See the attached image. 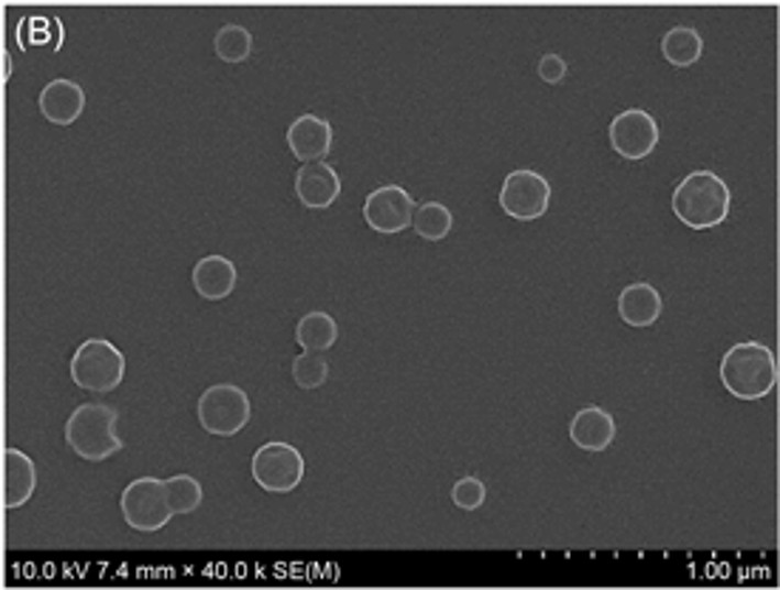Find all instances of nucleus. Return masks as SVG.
<instances>
[{"instance_id":"1","label":"nucleus","mask_w":780,"mask_h":590,"mask_svg":"<svg viewBox=\"0 0 780 590\" xmlns=\"http://www.w3.org/2000/svg\"><path fill=\"white\" fill-rule=\"evenodd\" d=\"M721 383L738 401H760L778 386V358L767 343H733L721 358Z\"/></svg>"},{"instance_id":"2","label":"nucleus","mask_w":780,"mask_h":590,"mask_svg":"<svg viewBox=\"0 0 780 590\" xmlns=\"http://www.w3.org/2000/svg\"><path fill=\"white\" fill-rule=\"evenodd\" d=\"M729 208L733 194L727 182L713 171H693L673 190V214L679 216L681 225L693 230L718 228L721 221H727Z\"/></svg>"},{"instance_id":"3","label":"nucleus","mask_w":780,"mask_h":590,"mask_svg":"<svg viewBox=\"0 0 780 590\" xmlns=\"http://www.w3.org/2000/svg\"><path fill=\"white\" fill-rule=\"evenodd\" d=\"M66 442L88 463L108 460L111 455L122 451V440L117 437V412L106 403L77 406L66 423Z\"/></svg>"},{"instance_id":"4","label":"nucleus","mask_w":780,"mask_h":590,"mask_svg":"<svg viewBox=\"0 0 780 590\" xmlns=\"http://www.w3.org/2000/svg\"><path fill=\"white\" fill-rule=\"evenodd\" d=\"M125 378V356L106 338H88L72 358V381L86 392H111Z\"/></svg>"},{"instance_id":"5","label":"nucleus","mask_w":780,"mask_h":590,"mask_svg":"<svg viewBox=\"0 0 780 590\" xmlns=\"http://www.w3.org/2000/svg\"><path fill=\"white\" fill-rule=\"evenodd\" d=\"M196 415L202 429L216 437H233L250 423V397L248 392L233 386V383H216L208 386L196 403Z\"/></svg>"},{"instance_id":"6","label":"nucleus","mask_w":780,"mask_h":590,"mask_svg":"<svg viewBox=\"0 0 780 590\" xmlns=\"http://www.w3.org/2000/svg\"><path fill=\"white\" fill-rule=\"evenodd\" d=\"M120 505L125 523L134 531H142V534H154V531L165 528L171 523V516H174L168 503V489H165V480H160V477H140V480L125 485Z\"/></svg>"},{"instance_id":"7","label":"nucleus","mask_w":780,"mask_h":590,"mask_svg":"<svg viewBox=\"0 0 780 590\" xmlns=\"http://www.w3.org/2000/svg\"><path fill=\"white\" fill-rule=\"evenodd\" d=\"M250 471H253V480L270 494H289L304 480V457L289 442H264L253 455Z\"/></svg>"},{"instance_id":"8","label":"nucleus","mask_w":780,"mask_h":590,"mask_svg":"<svg viewBox=\"0 0 780 590\" xmlns=\"http://www.w3.org/2000/svg\"><path fill=\"white\" fill-rule=\"evenodd\" d=\"M499 208L517 221H534L546 216L551 208V182L537 171H512L499 188Z\"/></svg>"},{"instance_id":"9","label":"nucleus","mask_w":780,"mask_h":590,"mask_svg":"<svg viewBox=\"0 0 780 590\" xmlns=\"http://www.w3.org/2000/svg\"><path fill=\"white\" fill-rule=\"evenodd\" d=\"M607 136H611L613 151H616L622 160L639 162L647 160V156L656 151L661 128L659 122H656V117L647 114L645 108H627V111L613 117L611 128H607Z\"/></svg>"},{"instance_id":"10","label":"nucleus","mask_w":780,"mask_h":590,"mask_svg":"<svg viewBox=\"0 0 780 590\" xmlns=\"http://www.w3.org/2000/svg\"><path fill=\"white\" fill-rule=\"evenodd\" d=\"M415 199L400 185H381L364 199V219L375 233H400L411 225Z\"/></svg>"},{"instance_id":"11","label":"nucleus","mask_w":780,"mask_h":590,"mask_svg":"<svg viewBox=\"0 0 780 590\" xmlns=\"http://www.w3.org/2000/svg\"><path fill=\"white\" fill-rule=\"evenodd\" d=\"M296 196L304 208L323 210L341 196V176L327 162H304L296 174Z\"/></svg>"},{"instance_id":"12","label":"nucleus","mask_w":780,"mask_h":590,"mask_svg":"<svg viewBox=\"0 0 780 590\" xmlns=\"http://www.w3.org/2000/svg\"><path fill=\"white\" fill-rule=\"evenodd\" d=\"M568 435H571V442L576 449L598 455L616 440V420L602 406H585V409H579L573 415Z\"/></svg>"},{"instance_id":"13","label":"nucleus","mask_w":780,"mask_h":590,"mask_svg":"<svg viewBox=\"0 0 780 590\" xmlns=\"http://www.w3.org/2000/svg\"><path fill=\"white\" fill-rule=\"evenodd\" d=\"M37 106L52 125H72L80 120L83 108H86V91L75 80L57 77L43 88Z\"/></svg>"},{"instance_id":"14","label":"nucleus","mask_w":780,"mask_h":590,"mask_svg":"<svg viewBox=\"0 0 780 590\" xmlns=\"http://www.w3.org/2000/svg\"><path fill=\"white\" fill-rule=\"evenodd\" d=\"M287 145L301 162H321L332 148V125L318 114L298 117L287 128Z\"/></svg>"},{"instance_id":"15","label":"nucleus","mask_w":780,"mask_h":590,"mask_svg":"<svg viewBox=\"0 0 780 590\" xmlns=\"http://www.w3.org/2000/svg\"><path fill=\"white\" fill-rule=\"evenodd\" d=\"M3 505L7 509H21L32 500L34 485H37V469L32 457L23 455L21 449L3 451Z\"/></svg>"},{"instance_id":"16","label":"nucleus","mask_w":780,"mask_h":590,"mask_svg":"<svg viewBox=\"0 0 780 590\" xmlns=\"http://www.w3.org/2000/svg\"><path fill=\"white\" fill-rule=\"evenodd\" d=\"M235 282H239V273H235V264L224 255H205L199 259L194 267V289L208 302H219V298H228L235 289Z\"/></svg>"},{"instance_id":"17","label":"nucleus","mask_w":780,"mask_h":590,"mask_svg":"<svg viewBox=\"0 0 780 590\" xmlns=\"http://www.w3.org/2000/svg\"><path fill=\"white\" fill-rule=\"evenodd\" d=\"M619 316L627 327H652L661 318V295L647 282L627 284L619 295Z\"/></svg>"},{"instance_id":"18","label":"nucleus","mask_w":780,"mask_h":590,"mask_svg":"<svg viewBox=\"0 0 780 590\" xmlns=\"http://www.w3.org/2000/svg\"><path fill=\"white\" fill-rule=\"evenodd\" d=\"M661 54L675 68H690L704 54V37L693 26H673L661 37Z\"/></svg>"},{"instance_id":"19","label":"nucleus","mask_w":780,"mask_h":590,"mask_svg":"<svg viewBox=\"0 0 780 590\" xmlns=\"http://www.w3.org/2000/svg\"><path fill=\"white\" fill-rule=\"evenodd\" d=\"M296 341L304 352H327L338 341V324L330 313H307L296 327Z\"/></svg>"},{"instance_id":"20","label":"nucleus","mask_w":780,"mask_h":590,"mask_svg":"<svg viewBox=\"0 0 780 590\" xmlns=\"http://www.w3.org/2000/svg\"><path fill=\"white\" fill-rule=\"evenodd\" d=\"M411 228L417 230V236H424L429 242H440L454 228V216L446 205L440 201H426L420 208H415V216H411Z\"/></svg>"},{"instance_id":"21","label":"nucleus","mask_w":780,"mask_h":590,"mask_svg":"<svg viewBox=\"0 0 780 590\" xmlns=\"http://www.w3.org/2000/svg\"><path fill=\"white\" fill-rule=\"evenodd\" d=\"M213 48L219 54V61L244 63L253 54V34H250V29L239 26V23H228V26L216 32Z\"/></svg>"},{"instance_id":"22","label":"nucleus","mask_w":780,"mask_h":590,"mask_svg":"<svg viewBox=\"0 0 780 590\" xmlns=\"http://www.w3.org/2000/svg\"><path fill=\"white\" fill-rule=\"evenodd\" d=\"M165 489H168V503L174 514H190L202 505L205 491L202 483L190 474H176L171 480H165Z\"/></svg>"},{"instance_id":"23","label":"nucleus","mask_w":780,"mask_h":590,"mask_svg":"<svg viewBox=\"0 0 780 590\" xmlns=\"http://www.w3.org/2000/svg\"><path fill=\"white\" fill-rule=\"evenodd\" d=\"M293 378L301 390H318L330 378V363L323 361L321 352H301L293 361Z\"/></svg>"},{"instance_id":"24","label":"nucleus","mask_w":780,"mask_h":590,"mask_svg":"<svg viewBox=\"0 0 780 590\" xmlns=\"http://www.w3.org/2000/svg\"><path fill=\"white\" fill-rule=\"evenodd\" d=\"M451 500H454V505H458V509L477 511L480 505L485 503L483 480H477V477H463V480H458V483H454V489H451Z\"/></svg>"},{"instance_id":"25","label":"nucleus","mask_w":780,"mask_h":590,"mask_svg":"<svg viewBox=\"0 0 780 590\" xmlns=\"http://www.w3.org/2000/svg\"><path fill=\"white\" fill-rule=\"evenodd\" d=\"M568 74V63L559 57V54H546L539 61V77L546 83H562Z\"/></svg>"}]
</instances>
